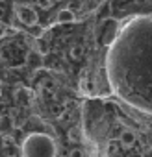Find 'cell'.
<instances>
[{
	"label": "cell",
	"instance_id": "7",
	"mask_svg": "<svg viewBox=\"0 0 152 157\" xmlns=\"http://www.w3.org/2000/svg\"><path fill=\"white\" fill-rule=\"evenodd\" d=\"M50 2H52V0H50Z\"/></svg>",
	"mask_w": 152,
	"mask_h": 157
},
{
	"label": "cell",
	"instance_id": "1",
	"mask_svg": "<svg viewBox=\"0 0 152 157\" xmlns=\"http://www.w3.org/2000/svg\"><path fill=\"white\" fill-rule=\"evenodd\" d=\"M21 153L26 157H52L56 155V144L45 133H32L24 139Z\"/></svg>",
	"mask_w": 152,
	"mask_h": 157
},
{
	"label": "cell",
	"instance_id": "4",
	"mask_svg": "<svg viewBox=\"0 0 152 157\" xmlns=\"http://www.w3.org/2000/svg\"><path fill=\"white\" fill-rule=\"evenodd\" d=\"M121 142H122V146H126V148L134 146V142H135V133L130 131V129H124V131L121 133Z\"/></svg>",
	"mask_w": 152,
	"mask_h": 157
},
{
	"label": "cell",
	"instance_id": "2",
	"mask_svg": "<svg viewBox=\"0 0 152 157\" xmlns=\"http://www.w3.org/2000/svg\"><path fill=\"white\" fill-rule=\"evenodd\" d=\"M15 13H17V19L22 24H26V26H35L37 24V13L30 6H17Z\"/></svg>",
	"mask_w": 152,
	"mask_h": 157
},
{
	"label": "cell",
	"instance_id": "3",
	"mask_svg": "<svg viewBox=\"0 0 152 157\" xmlns=\"http://www.w3.org/2000/svg\"><path fill=\"white\" fill-rule=\"evenodd\" d=\"M74 19H76V15L72 13V10L63 8V10H59V11H58V22H59V24H69V22H74Z\"/></svg>",
	"mask_w": 152,
	"mask_h": 157
},
{
	"label": "cell",
	"instance_id": "5",
	"mask_svg": "<svg viewBox=\"0 0 152 157\" xmlns=\"http://www.w3.org/2000/svg\"><path fill=\"white\" fill-rule=\"evenodd\" d=\"M69 56H70L72 59H80V57L84 56V50H82V46H80V44H74V46H70V52H69Z\"/></svg>",
	"mask_w": 152,
	"mask_h": 157
},
{
	"label": "cell",
	"instance_id": "6",
	"mask_svg": "<svg viewBox=\"0 0 152 157\" xmlns=\"http://www.w3.org/2000/svg\"><path fill=\"white\" fill-rule=\"evenodd\" d=\"M110 13H111V6L110 4H104V11L100 10V19L104 21V19H108L110 17Z\"/></svg>",
	"mask_w": 152,
	"mask_h": 157
}]
</instances>
